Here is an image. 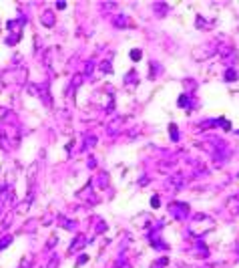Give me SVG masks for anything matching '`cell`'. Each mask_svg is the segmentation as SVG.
<instances>
[{"mask_svg": "<svg viewBox=\"0 0 239 268\" xmlns=\"http://www.w3.org/2000/svg\"><path fill=\"white\" fill-rule=\"evenodd\" d=\"M131 57H133L135 60H139V59H141V53H139V51H133V54H131Z\"/></svg>", "mask_w": 239, "mask_h": 268, "instance_id": "obj_1", "label": "cell"}]
</instances>
